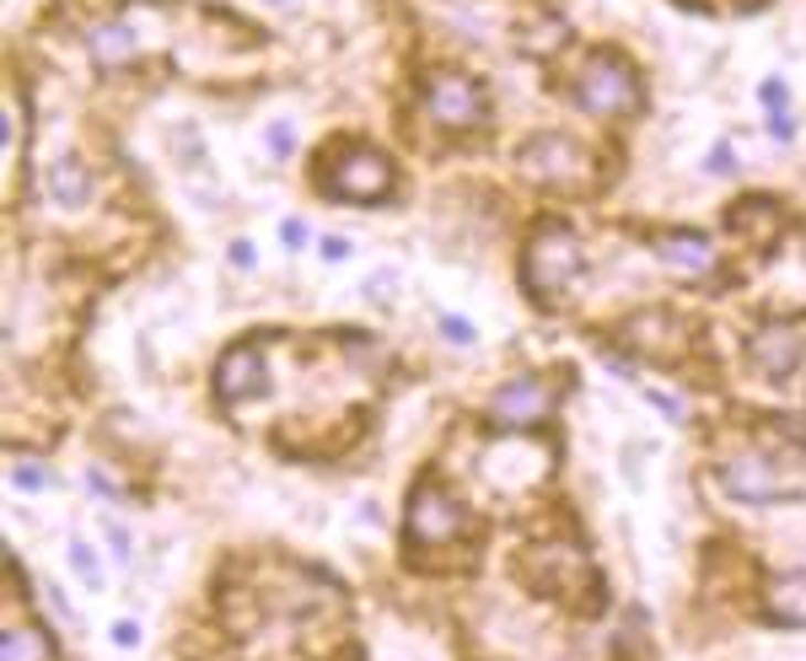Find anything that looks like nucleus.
I'll list each match as a JSON object with an SVG mask.
<instances>
[{"instance_id": "25", "label": "nucleus", "mask_w": 806, "mask_h": 661, "mask_svg": "<svg viewBox=\"0 0 806 661\" xmlns=\"http://www.w3.org/2000/svg\"><path fill=\"white\" fill-rule=\"evenodd\" d=\"M285 243L301 248V243H307V226H301V221H285Z\"/></svg>"}, {"instance_id": "23", "label": "nucleus", "mask_w": 806, "mask_h": 661, "mask_svg": "<svg viewBox=\"0 0 806 661\" xmlns=\"http://www.w3.org/2000/svg\"><path fill=\"white\" fill-rule=\"evenodd\" d=\"M731 146H715V151H710V172H731Z\"/></svg>"}, {"instance_id": "19", "label": "nucleus", "mask_w": 806, "mask_h": 661, "mask_svg": "<svg viewBox=\"0 0 806 661\" xmlns=\"http://www.w3.org/2000/svg\"><path fill=\"white\" fill-rule=\"evenodd\" d=\"M17 484H22V490H43L49 473H39V468H17Z\"/></svg>"}, {"instance_id": "14", "label": "nucleus", "mask_w": 806, "mask_h": 661, "mask_svg": "<svg viewBox=\"0 0 806 661\" xmlns=\"http://www.w3.org/2000/svg\"><path fill=\"white\" fill-rule=\"evenodd\" d=\"M0 661H54V646H49V635L39 623H17L0 640Z\"/></svg>"}, {"instance_id": "12", "label": "nucleus", "mask_w": 806, "mask_h": 661, "mask_svg": "<svg viewBox=\"0 0 806 661\" xmlns=\"http://www.w3.org/2000/svg\"><path fill=\"white\" fill-rule=\"evenodd\" d=\"M764 608H768V619L774 623H785V629H806V576L768 580Z\"/></svg>"}, {"instance_id": "8", "label": "nucleus", "mask_w": 806, "mask_h": 661, "mask_svg": "<svg viewBox=\"0 0 806 661\" xmlns=\"http://www.w3.org/2000/svg\"><path fill=\"white\" fill-rule=\"evenodd\" d=\"M463 505L446 495L442 484H420L409 495V543H446L463 533Z\"/></svg>"}, {"instance_id": "2", "label": "nucleus", "mask_w": 806, "mask_h": 661, "mask_svg": "<svg viewBox=\"0 0 806 661\" xmlns=\"http://www.w3.org/2000/svg\"><path fill=\"white\" fill-rule=\"evenodd\" d=\"M581 269H586V253L575 243V232H564V226H543L522 258V280L538 301L564 296V290L581 280Z\"/></svg>"}, {"instance_id": "15", "label": "nucleus", "mask_w": 806, "mask_h": 661, "mask_svg": "<svg viewBox=\"0 0 806 661\" xmlns=\"http://www.w3.org/2000/svg\"><path fill=\"white\" fill-rule=\"evenodd\" d=\"M86 43H92V60H97V65H119V60H129V54L140 49V39H135L129 22H103Z\"/></svg>"}, {"instance_id": "26", "label": "nucleus", "mask_w": 806, "mask_h": 661, "mask_svg": "<svg viewBox=\"0 0 806 661\" xmlns=\"http://www.w3.org/2000/svg\"><path fill=\"white\" fill-rule=\"evenodd\" d=\"M269 146H275V151H285V146H290V125H275V129H269Z\"/></svg>"}, {"instance_id": "11", "label": "nucleus", "mask_w": 806, "mask_h": 661, "mask_svg": "<svg viewBox=\"0 0 806 661\" xmlns=\"http://www.w3.org/2000/svg\"><path fill=\"white\" fill-rule=\"evenodd\" d=\"M656 258H661L672 275H683V280H699V275L715 269V248H710V237H699V232H661V237H656Z\"/></svg>"}, {"instance_id": "17", "label": "nucleus", "mask_w": 806, "mask_h": 661, "mask_svg": "<svg viewBox=\"0 0 806 661\" xmlns=\"http://www.w3.org/2000/svg\"><path fill=\"white\" fill-rule=\"evenodd\" d=\"M442 333L452 339V344H474V339H479V329H474L468 318H452V312L442 318Z\"/></svg>"}, {"instance_id": "1", "label": "nucleus", "mask_w": 806, "mask_h": 661, "mask_svg": "<svg viewBox=\"0 0 806 661\" xmlns=\"http://www.w3.org/2000/svg\"><path fill=\"white\" fill-rule=\"evenodd\" d=\"M570 97L586 108V114H597V119H624V114H640L645 92H640V76H635V65L629 60H618V54H592L586 65H581V76L570 86Z\"/></svg>"}, {"instance_id": "21", "label": "nucleus", "mask_w": 806, "mask_h": 661, "mask_svg": "<svg viewBox=\"0 0 806 661\" xmlns=\"http://www.w3.org/2000/svg\"><path fill=\"white\" fill-rule=\"evenodd\" d=\"M322 258H333V264L350 258V243H344V237H322Z\"/></svg>"}, {"instance_id": "9", "label": "nucleus", "mask_w": 806, "mask_h": 661, "mask_svg": "<svg viewBox=\"0 0 806 661\" xmlns=\"http://www.w3.org/2000/svg\"><path fill=\"white\" fill-rule=\"evenodd\" d=\"M721 484H725V495H736L742 505H774V500H791L796 490L768 468L764 457H731L721 468Z\"/></svg>"}, {"instance_id": "18", "label": "nucleus", "mask_w": 806, "mask_h": 661, "mask_svg": "<svg viewBox=\"0 0 806 661\" xmlns=\"http://www.w3.org/2000/svg\"><path fill=\"white\" fill-rule=\"evenodd\" d=\"M785 97H791V86H785V82H764V103L774 108V114L785 108Z\"/></svg>"}, {"instance_id": "13", "label": "nucleus", "mask_w": 806, "mask_h": 661, "mask_svg": "<svg viewBox=\"0 0 806 661\" xmlns=\"http://www.w3.org/2000/svg\"><path fill=\"white\" fill-rule=\"evenodd\" d=\"M49 200L65 210H81L92 200V172L76 162V157H60V162L49 167Z\"/></svg>"}, {"instance_id": "4", "label": "nucleus", "mask_w": 806, "mask_h": 661, "mask_svg": "<svg viewBox=\"0 0 806 661\" xmlns=\"http://www.w3.org/2000/svg\"><path fill=\"white\" fill-rule=\"evenodd\" d=\"M554 398H560L554 382H543V376H517V382H506V387L489 398V430H532V425H543V419L554 414Z\"/></svg>"}, {"instance_id": "5", "label": "nucleus", "mask_w": 806, "mask_h": 661, "mask_svg": "<svg viewBox=\"0 0 806 661\" xmlns=\"http://www.w3.org/2000/svg\"><path fill=\"white\" fill-rule=\"evenodd\" d=\"M517 162L532 183H549V189H575L581 178H586V157H581V146L575 140H564V135H527L522 151H517Z\"/></svg>"}, {"instance_id": "16", "label": "nucleus", "mask_w": 806, "mask_h": 661, "mask_svg": "<svg viewBox=\"0 0 806 661\" xmlns=\"http://www.w3.org/2000/svg\"><path fill=\"white\" fill-rule=\"evenodd\" d=\"M71 565H76V576L86 580V586H92V591H97V586H103V565H97V554H92V548H86V543H71Z\"/></svg>"}, {"instance_id": "3", "label": "nucleus", "mask_w": 806, "mask_h": 661, "mask_svg": "<svg viewBox=\"0 0 806 661\" xmlns=\"http://www.w3.org/2000/svg\"><path fill=\"white\" fill-rule=\"evenodd\" d=\"M322 189L333 200H356V205H382L393 194V162L371 146H356L344 151V162H333L322 172Z\"/></svg>"}, {"instance_id": "6", "label": "nucleus", "mask_w": 806, "mask_h": 661, "mask_svg": "<svg viewBox=\"0 0 806 661\" xmlns=\"http://www.w3.org/2000/svg\"><path fill=\"white\" fill-rule=\"evenodd\" d=\"M425 108L442 129H468L484 119V86L463 71H436L425 76Z\"/></svg>"}, {"instance_id": "7", "label": "nucleus", "mask_w": 806, "mask_h": 661, "mask_svg": "<svg viewBox=\"0 0 806 661\" xmlns=\"http://www.w3.org/2000/svg\"><path fill=\"white\" fill-rule=\"evenodd\" d=\"M264 387H269V355H264V344H258V339L232 344V350L221 355V366H215V393H221V404H247V398H258Z\"/></svg>"}, {"instance_id": "20", "label": "nucleus", "mask_w": 806, "mask_h": 661, "mask_svg": "<svg viewBox=\"0 0 806 661\" xmlns=\"http://www.w3.org/2000/svg\"><path fill=\"white\" fill-rule=\"evenodd\" d=\"M768 135H774V140H791V135H796L791 114H774V119H768Z\"/></svg>"}, {"instance_id": "27", "label": "nucleus", "mask_w": 806, "mask_h": 661, "mask_svg": "<svg viewBox=\"0 0 806 661\" xmlns=\"http://www.w3.org/2000/svg\"><path fill=\"white\" fill-rule=\"evenodd\" d=\"M269 6H296V0H269Z\"/></svg>"}, {"instance_id": "22", "label": "nucleus", "mask_w": 806, "mask_h": 661, "mask_svg": "<svg viewBox=\"0 0 806 661\" xmlns=\"http://www.w3.org/2000/svg\"><path fill=\"white\" fill-rule=\"evenodd\" d=\"M645 398H650L661 414H672V419H678V398H667V393H656V387H645Z\"/></svg>"}, {"instance_id": "10", "label": "nucleus", "mask_w": 806, "mask_h": 661, "mask_svg": "<svg viewBox=\"0 0 806 661\" xmlns=\"http://www.w3.org/2000/svg\"><path fill=\"white\" fill-rule=\"evenodd\" d=\"M747 361H753V372L759 376H791L796 366L806 361V339L791 323H768V329H759L753 339H747Z\"/></svg>"}, {"instance_id": "24", "label": "nucleus", "mask_w": 806, "mask_h": 661, "mask_svg": "<svg viewBox=\"0 0 806 661\" xmlns=\"http://www.w3.org/2000/svg\"><path fill=\"white\" fill-rule=\"evenodd\" d=\"M114 640H119L124 651H129V646L140 640V629H135V623H114Z\"/></svg>"}]
</instances>
